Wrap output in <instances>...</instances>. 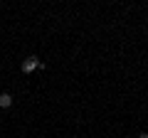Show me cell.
<instances>
[{
    "label": "cell",
    "mask_w": 148,
    "mask_h": 138,
    "mask_svg": "<svg viewBox=\"0 0 148 138\" xmlns=\"http://www.w3.org/2000/svg\"><path fill=\"white\" fill-rule=\"evenodd\" d=\"M35 69H45V64L40 62L37 57H27L25 62H22V72H25V74H32Z\"/></svg>",
    "instance_id": "obj_1"
},
{
    "label": "cell",
    "mask_w": 148,
    "mask_h": 138,
    "mask_svg": "<svg viewBox=\"0 0 148 138\" xmlns=\"http://www.w3.org/2000/svg\"><path fill=\"white\" fill-rule=\"evenodd\" d=\"M138 138H148V133H143V131H141V133H138Z\"/></svg>",
    "instance_id": "obj_3"
},
{
    "label": "cell",
    "mask_w": 148,
    "mask_h": 138,
    "mask_svg": "<svg viewBox=\"0 0 148 138\" xmlns=\"http://www.w3.org/2000/svg\"><path fill=\"white\" fill-rule=\"evenodd\" d=\"M12 106V96L10 94H0V109H10Z\"/></svg>",
    "instance_id": "obj_2"
}]
</instances>
